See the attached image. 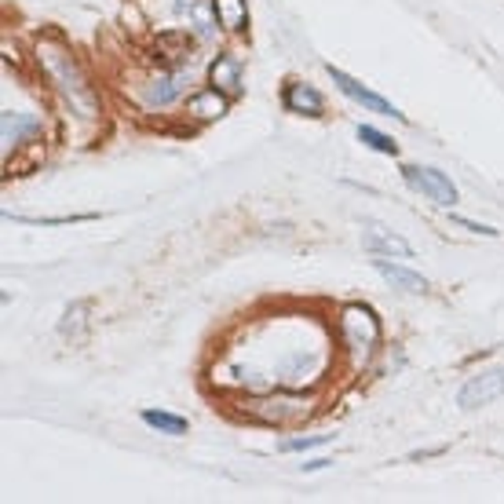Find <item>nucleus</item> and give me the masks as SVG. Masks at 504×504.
<instances>
[{"instance_id":"obj_1","label":"nucleus","mask_w":504,"mask_h":504,"mask_svg":"<svg viewBox=\"0 0 504 504\" xmlns=\"http://www.w3.org/2000/svg\"><path fill=\"white\" fill-rule=\"evenodd\" d=\"M37 63L44 66L48 81L55 84V92L63 96V103L70 106V113H77L81 121H96V117H99V99L92 92V84H88V77L81 74L77 58L63 44L41 41L37 44Z\"/></svg>"},{"instance_id":"obj_2","label":"nucleus","mask_w":504,"mask_h":504,"mask_svg":"<svg viewBox=\"0 0 504 504\" xmlns=\"http://www.w3.org/2000/svg\"><path fill=\"white\" fill-rule=\"evenodd\" d=\"M340 337H344V347L351 351L354 366H366L380 347V318H376V311L366 307V304H347L340 311Z\"/></svg>"},{"instance_id":"obj_3","label":"nucleus","mask_w":504,"mask_h":504,"mask_svg":"<svg viewBox=\"0 0 504 504\" xmlns=\"http://www.w3.org/2000/svg\"><path fill=\"white\" fill-rule=\"evenodd\" d=\"M402 180L409 190L424 194L428 201L442 205V209H454L457 205V187L450 183V175L431 168V165H402Z\"/></svg>"},{"instance_id":"obj_4","label":"nucleus","mask_w":504,"mask_h":504,"mask_svg":"<svg viewBox=\"0 0 504 504\" xmlns=\"http://www.w3.org/2000/svg\"><path fill=\"white\" fill-rule=\"evenodd\" d=\"M325 74L333 77V84L340 88V92L351 99V103H359L362 110H369V113H384V117H395V121H406V113L392 103V99H384V96H376L373 88H366L359 77H351V74H344L340 66H333V63H325Z\"/></svg>"},{"instance_id":"obj_5","label":"nucleus","mask_w":504,"mask_h":504,"mask_svg":"<svg viewBox=\"0 0 504 504\" xmlns=\"http://www.w3.org/2000/svg\"><path fill=\"white\" fill-rule=\"evenodd\" d=\"M504 399V366H490V369H479L476 376L464 380V388L457 392V406L461 409H483L490 402Z\"/></svg>"},{"instance_id":"obj_6","label":"nucleus","mask_w":504,"mask_h":504,"mask_svg":"<svg viewBox=\"0 0 504 504\" xmlns=\"http://www.w3.org/2000/svg\"><path fill=\"white\" fill-rule=\"evenodd\" d=\"M175 12H180V19H187V29H194L201 41H216V34L223 29L216 0H175Z\"/></svg>"},{"instance_id":"obj_7","label":"nucleus","mask_w":504,"mask_h":504,"mask_svg":"<svg viewBox=\"0 0 504 504\" xmlns=\"http://www.w3.org/2000/svg\"><path fill=\"white\" fill-rule=\"evenodd\" d=\"M373 271H376L384 282H388L392 289H399V292H406V296H424V292L431 289L424 275L409 271V267H402V263H392V256H373Z\"/></svg>"},{"instance_id":"obj_8","label":"nucleus","mask_w":504,"mask_h":504,"mask_svg":"<svg viewBox=\"0 0 504 504\" xmlns=\"http://www.w3.org/2000/svg\"><path fill=\"white\" fill-rule=\"evenodd\" d=\"M362 249L369 256H399V260H413V245L406 238H399L395 230L380 227V223H362Z\"/></svg>"},{"instance_id":"obj_9","label":"nucleus","mask_w":504,"mask_h":504,"mask_svg":"<svg viewBox=\"0 0 504 504\" xmlns=\"http://www.w3.org/2000/svg\"><path fill=\"white\" fill-rule=\"evenodd\" d=\"M41 117L37 113H19V110H4L0 113V143H4V151H15L19 143L41 136Z\"/></svg>"},{"instance_id":"obj_10","label":"nucleus","mask_w":504,"mask_h":504,"mask_svg":"<svg viewBox=\"0 0 504 504\" xmlns=\"http://www.w3.org/2000/svg\"><path fill=\"white\" fill-rule=\"evenodd\" d=\"M187 84H190V74H183V70H168V74H158L151 84H146V92H143V99H146V106H172L175 99H180L183 92H187Z\"/></svg>"},{"instance_id":"obj_11","label":"nucleus","mask_w":504,"mask_h":504,"mask_svg":"<svg viewBox=\"0 0 504 504\" xmlns=\"http://www.w3.org/2000/svg\"><path fill=\"white\" fill-rule=\"evenodd\" d=\"M282 106H285L289 113L322 117L325 99H322V92H318L314 84H307V81H289V84H285V92H282Z\"/></svg>"},{"instance_id":"obj_12","label":"nucleus","mask_w":504,"mask_h":504,"mask_svg":"<svg viewBox=\"0 0 504 504\" xmlns=\"http://www.w3.org/2000/svg\"><path fill=\"white\" fill-rule=\"evenodd\" d=\"M252 413H256L260 421H267V424H285V421H300V417H307L311 406H307V402H300V399L278 395V399L256 402V406H252Z\"/></svg>"},{"instance_id":"obj_13","label":"nucleus","mask_w":504,"mask_h":504,"mask_svg":"<svg viewBox=\"0 0 504 504\" xmlns=\"http://www.w3.org/2000/svg\"><path fill=\"white\" fill-rule=\"evenodd\" d=\"M190 48H194V41L187 37V29H168V34H161L154 41V58L168 63V70H180V63L190 58Z\"/></svg>"},{"instance_id":"obj_14","label":"nucleus","mask_w":504,"mask_h":504,"mask_svg":"<svg viewBox=\"0 0 504 504\" xmlns=\"http://www.w3.org/2000/svg\"><path fill=\"white\" fill-rule=\"evenodd\" d=\"M227 106H230V96L220 92V88H205V92L187 99V113L194 121H216V117L227 113Z\"/></svg>"},{"instance_id":"obj_15","label":"nucleus","mask_w":504,"mask_h":504,"mask_svg":"<svg viewBox=\"0 0 504 504\" xmlns=\"http://www.w3.org/2000/svg\"><path fill=\"white\" fill-rule=\"evenodd\" d=\"M209 81H213V88H220V92H227V96H238L242 92V58L238 55H220L216 63H213V70H209Z\"/></svg>"},{"instance_id":"obj_16","label":"nucleus","mask_w":504,"mask_h":504,"mask_svg":"<svg viewBox=\"0 0 504 504\" xmlns=\"http://www.w3.org/2000/svg\"><path fill=\"white\" fill-rule=\"evenodd\" d=\"M139 417H143L146 428H154V431H161V435H172V438L187 435V428H190L187 417H180V413H168V409H143Z\"/></svg>"},{"instance_id":"obj_17","label":"nucleus","mask_w":504,"mask_h":504,"mask_svg":"<svg viewBox=\"0 0 504 504\" xmlns=\"http://www.w3.org/2000/svg\"><path fill=\"white\" fill-rule=\"evenodd\" d=\"M88 300H74L66 311H63V322H58V337H66V340H84V330H88Z\"/></svg>"},{"instance_id":"obj_18","label":"nucleus","mask_w":504,"mask_h":504,"mask_svg":"<svg viewBox=\"0 0 504 504\" xmlns=\"http://www.w3.org/2000/svg\"><path fill=\"white\" fill-rule=\"evenodd\" d=\"M216 15H220V26L227 34H238L249 22V12H245V0H216Z\"/></svg>"},{"instance_id":"obj_19","label":"nucleus","mask_w":504,"mask_h":504,"mask_svg":"<svg viewBox=\"0 0 504 504\" xmlns=\"http://www.w3.org/2000/svg\"><path fill=\"white\" fill-rule=\"evenodd\" d=\"M8 223H26V227H66V223H84V220H96L92 213H81V216H19V213H4Z\"/></svg>"},{"instance_id":"obj_20","label":"nucleus","mask_w":504,"mask_h":504,"mask_svg":"<svg viewBox=\"0 0 504 504\" xmlns=\"http://www.w3.org/2000/svg\"><path fill=\"white\" fill-rule=\"evenodd\" d=\"M359 143H366L369 151H376V154H399V143L392 139V136H384V132H376V128H369V125H359Z\"/></svg>"},{"instance_id":"obj_21","label":"nucleus","mask_w":504,"mask_h":504,"mask_svg":"<svg viewBox=\"0 0 504 504\" xmlns=\"http://www.w3.org/2000/svg\"><path fill=\"white\" fill-rule=\"evenodd\" d=\"M330 438H333V435H296V438H282L278 450H282V454H307V450L325 446Z\"/></svg>"},{"instance_id":"obj_22","label":"nucleus","mask_w":504,"mask_h":504,"mask_svg":"<svg viewBox=\"0 0 504 504\" xmlns=\"http://www.w3.org/2000/svg\"><path fill=\"white\" fill-rule=\"evenodd\" d=\"M454 223H457V227H464V230H471V234H483V238H497V234H500V230H493V227H486V223L464 220V216H454Z\"/></svg>"},{"instance_id":"obj_23","label":"nucleus","mask_w":504,"mask_h":504,"mask_svg":"<svg viewBox=\"0 0 504 504\" xmlns=\"http://www.w3.org/2000/svg\"><path fill=\"white\" fill-rule=\"evenodd\" d=\"M330 464H333V461H307L304 471H322V468H330Z\"/></svg>"}]
</instances>
